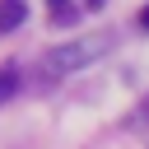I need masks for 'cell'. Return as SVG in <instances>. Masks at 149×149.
Wrapping results in <instances>:
<instances>
[{"label": "cell", "mask_w": 149, "mask_h": 149, "mask_svg": "<svg viewBox=\"0 0 149 149\" xmlns=\"http://www.w3.org/2000/svg\"><path fill=\"white\" fill-rule=\"evenodd\" d=\"M140 23H144V28H149V9H144V14H140Z\"/></svg>", "instance_id": "obj_4"}, {"label": "cell", "mask_w": 149, "mask_h": 149, "mask_svg": "<svg viewBox=\"0 0 149 149\" xmlns=\"http://www.w3.org/2000/svg\"><path fill=\"white\" fill-rule=\"evenodd\" d=\"M23 14H28V5H23V0H0V33L19 28V23H23Z\"/></svg>", "instance_id": "obj_2"}, {"label": "cell", "mask_w": 149, "mask_h": 149, "mask_svg": "<svg viewBox=\"0 0 149 149\" xmlns=\"http://www.w3.org/2000/svg\"><path fill=\"white\" fill-rule=\"evenodd\" d=\"M14 88H19V70H9V65H5V70H0V102H5Z\"/></svg>", "instance_id": "obj_3"}, {"label": "cell", "mask_w": 149, "mask_h": 149, "mask_svg": "<svg viewBox=\"0 0 149 149\" xmlns=\"http://www.w3.org/2000/svg\"><path fill=\"white\" fill-rule=\"evenodd\" d=\"M107 47H112V37H74V42H61V47H51L42 56V70L47 74H74V70L93 65L98 56H107Z\"/></svg>", "instance_id": "obj_1"}]
</instances>
